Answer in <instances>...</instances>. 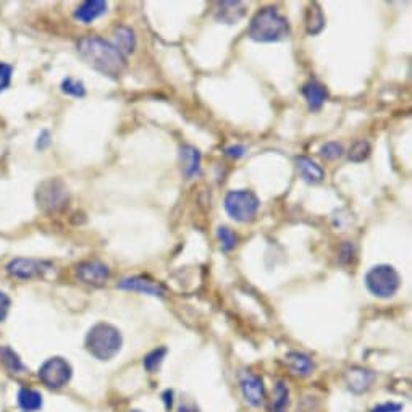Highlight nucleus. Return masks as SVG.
Returning <instances> with one entry per match:
<instances>
[{
    "mask_svg": "<svg viewBox=\"0 0 412 412\" xmlns=\"http://www.w3.org/2000/svg\"><path fill=\"white\" fill-rule=\"evenodd\" d=\"M52 269L51 262L38 260V259H25V257H16L7 264V274L15 278L31 280L36 277H43L44 271Z\"/></svg>",
    "mask_w": 412,
    "mask_h": 412,
    "instance_id": "6e6552de",
    "label": "nucleus"
},
{
    "mask_svg": "<svg viewBox=\"0 0 412 412\" xmlns=\"http://www.w3.org/2000/svg\"><path fill=\"white\" fill-rule=\"evenodd\" d=\"M119 288L128 289V291L149 294V296H157V298H164L167 294V289L164 284L154 282V280L147 277H139V275L138 277L123 278L119 283Z\"/></svg>",
    "mask_w": 412,
    "mask_h": 412,
    "instance_id": "9b49d317",
    "label": "nucleus"
},
{
    "mask_svg": "<svg viewBox=\"0 0 412 412\" xmlns=\"http://www.w3.org/2000/svg\"><path fill=\"white\" fill-rule=\"evenodd\" d=\"M289 402V391L288 387L282 380L275 387V401H274V412H287Z\"/></svg>",
    "mask_w": 412,
    "mask_h": 412,
    "instance_id": "5701e85b",
    "label": "nucleus"
},
{
    "mask_svg": "<svg viewBox=\"0 0 412 412\" xmlns=\"http://www.w3.org/2000/svg\"><path fill=\"white\" fill-rule=\"evenodd\" d=\"M78 53L99 73L119 78L126 68V58L115 45L97 36H86L78 43Z\"/></svg>",
    "mask_w": 412,
    "mask_h": 412,
    "instance_id": "f257e3e1",
    "label": "nucleus"
},
{
    "mask_svg": "<svg viewBox=\"0 0 412 412\" xmlns=\"http://www.w3.org/2000/svg\"><path fill=\"white\" fill-rule=\"evenodd\" d=\"M131 412H141V411H138V409H134V411H131Z\"/></svg>",
    "mask_w": 412,
    "mask_h": 412,
    "instance_id": "f704fd0d",
    "label": "nucleus"
},
{
    "mask_svg": "<svg viewBox=\"0 0 412 412\" xmlns=\"http://www.w3.org/2000/svg\"><path fill=\"white\" fill-rule=\"evenodd\" d=\"M36 202L45 214H58L68 207L70 191L60 178H49L36 189Z\"/></svg>",
    "mask_w": 412,
    "mask_h": 412,
    "instance_id": "20e7f679",
    "label": "nucleus"
},
{
    "mask_svg": "<svg viewBox=\"0 0 412 412\" xmlns=\"http://www.w3.org/2000/svg\"><path fill=\"white\" fill-rule=\"evenodd\" d=\"M39 380L51 390H62L70 383L73 369L63 357H51L39 367Z\"/></svg>",
    "mask_w": 412,
    "mask_h": 412,
    "instance_id": "0eeeda50",
    "label": "nucleus"
},
{
    "mask_svg": "<svg viewBox=\"0 0 412 412\" xmlns=\"http://www.w3.org/2000/svg\"><path fill=\"white\" fill-rule=\"evenodd\" d=\"M18 404L25 412H36L43 407L44 401H43V395L38 390H33V388H21L18 391Z\"/></svg>",
    "mask_w": 412,
    "mask_h": 412,
    "instance_id": "a211bd4d",
    "label": "nucleus"
},
{
    "mask_svg": "<svg viewBox=\"0 0 412 412\" xmlns=\"http://www.w3.org/2000/svg\"><path fill=\"white\" fill-rule=\"evenodd\" d=\"M302 94H304L307 104L312 110H319L322 108V106L327 101L328 97V90L322 83H319L317 80H311L309 83L304 84L302 88Z\"/></svg>",
    "mask_w": 412,
    "mask_h": 412,
    "instance_id": "ddd939ff",
    "label": "nucleus"
},
{
    "mask_svg": "<svg viewBox=\"0 0 412 412\" xmlns=\"http://www.w3.org/2000/svg\"><path fill=\"white\" fill-rule=\"evenodd\" d=\"M180 158L183 171L188 178H193L201 171V152L193 146H183L180 149Z\"/></svg>",
    "mask_w": 412,
    "mask_h": 412,
    "instance_id": "dca6fc26",
    "label": "nucleus"
},
{
    "mask_svg": "<svg viewBox=\"0 0 412 412\" xmlns=\"http://www.w3.org/2000/svg\"><path fill=\"white\" fill-rule=\"evenodd\" d=\"M402 404L400 402H383V404L375 406L370 412H401Z\"/></svg>",
    "mask_w": 412,
    "mask_h": 412,
    "instance_id": "c756f323",
    "label": "nucleus"
},
{
    "mask_svg": "<svg viewBox=\"0 0 412 412\" xmlns=\"http://www.w3.org/2000/svg\"><path fill=\"white\" fill-rule=\"evenodd\" d=\"M296 167L298 170H300L302 178H304V181H307V183L317 184L325 178V171L322 167L315 164V162L309 157H304V156L296 157Z\"/></svg>",
    "mask_w": 412,
    "mask_h": 412,
    "instance_id": "4468645a",
    "label": "nucleus"
},
{
    "mask_svg": "<svg viewBox=\"0 0 412 412\" xmlns=\"http://www.w3.org/2000/svg\"><path fill=\"white\" fill-rule=\"evenodd\" d=\"M259 199L252 191H246V189H239V191H230L225 197V210L228 212V215L233 220L246 221L254 220V217L259 210Z\"/></svg>",
    "mask_w": 412,
    "mask_h": 412,
    "instance_id": "423d86ee",
    "label": "nucleus"
},
{
    "mask_svg": "<svg viewBox=\"0 0 412 412\" xmlns=\"http://www.w3.org/2000/svg\"><path fill=\"white\" fill-rule=\"evenodd\" d=\"M107 12V2L104 0H88L83 5H80L75 12V18L81 23H88L97 20L99 16H102Z\"/></svg>",
    "mask_w": 412,
    "mask_h": 412,
    "instance_id": "2eb2a0df",
    "label": "nucleus"
},
{
    "mask_svg": "<svg viewBox=\"0 0 412 412\" xmlns=\"http://www.w3.org/2000/svg\"><path fill=\"white\" fill-rule=\"evenodd\" d=\"M325 26V16L322 8L317 2L311 3L306 12V29L311 36L319 34Z\"/></svg>",
    "mask_w": 412,
    "mask_h": 412,
    "instance_id": "6ab92c4d",
    "label": "nucleus"
},
{
    "mask_svg": "<svg viewBox=\"0 0 412 412\" xmlns=\"http://www.w3.org/2000/svg\"><path fill=\"white\" fill-rule=\"evenodd\" d=\"M244 152H246V149H244V146H230V147H226V151H225V154L228 157H232V158H239V157H243L244 156Z\"/></svg>",
    "mask_w": 412,
    "mask_h": 412,
    "instance_id": "473e14b6",
    "label": "nucleus"
},
{
    "mask_svg": "<svg viewBox=\"0 0 412 412\" xmlns=\"http://www.w3.org/2000/svg\"><path fill=\"white\" fill-rule=\"evenodd\" d=\"M0 361H2V364L5 365L12 374H21L26 370L25 364H23V361L20 359V356H18L10 346L0 348Z\"/></svg>",
    "mask_w": 412,
    "mask_h": 412,
    "instance_id": "412c9836",
    "label": "nucleus"
},
{
    "mask_svg": "<svg viewBox=\"0 0 412 412\" xmlns=\"http://www.w3.org/2000/svg\"><path fill=\"white\" fill-rule=\"evenodd\" d=\"M115 47L123 53H133L136 49V36L134 31L128 28V26H119L115 29Z\"/></svg>",
    "mask_w": 412,
    "mask_h": 412,
    "instance_id": "aec40b11",
    "label": "nucleus"
},
{
    "mask_svg": "<svg viewBox=\"0 0 412 412\" xmlns=\"http://www.w3.org/2000/svg\"><path fill=\"white\" fill-rule=\"evenodd\" d=\"M374 378H375V375L370 372V370L354 367V369L348 370L346 385L352 393H357V395H359V393H364L369 390L370 385H372V382H374Z\"/></svg>",
    "mask_w": 412,
    "mask_h": 412,
    "instance_id": "f8f14e48",
    "label": "nucleus"
},
{
    "mask_svg": "<svg viewBox=\"0 0 412 412\" xmlns=\"http://www.w3.org/2000/svg\"><path fill=\"white\" fill-rule=\"evenodd\" d=\"M76 275L81 282L86 284H93V287H104L110 277V270L106 264L99 260H88L81 262L76 269Z\"/></svg>",
    "mask_w": 412,
    "mask_h": 412,
    "instance_id": "9d476101",
    "label": "nucleus"
},
{
    "mask_svg": "<svg viewBox=\"0 0 412 412\" xmlns=\"http://www.w3.org/2000/svg\"><path fill=\"white\" fill-rule=\"evenodd\" d=\"M12 73H13V68L10 65H7V63L0 62V93L5 90L8 86H10Z\"/></svg>",
    "mask_w": 412,
    "mask_h": 412,
    "instance_id": "cd10ccee",
    "label": "nucleus"
},
{
    "mask_svg": "<svg viewBox=\"0 0 412 412\" xmlns=\"http://www.w3.org/2000/svg\"><path fill=\"white\" fill-rule=\"evenodd\" d=\"M287 364L289 370L294 375H300V377H307V375L312 374V370H314V362L309 356L302 354V352H289L287 356Z\"/></svg>",
    "mask_w": 412,
    "mask_h": 412,
    "instance_id": "f3484780",
    "label": "nucleus"
},
{
    "mask_svg": "<svg viewBox=\"0 0 412 412\" xmlns=\"http://www.w3.org/2000/svg\"><path fill=\"white\" fill-rule=\"evenodd\" d=\"M365 284H367L369 291L374 296L382 298V300H388V298L395 296L398 288L401 284L400 274H398L395 267L382 264L375 265L367 271L365 275Z\"/></svg>",
    "mask_w": 412,
    "mask_h": 412,
    "instance_id": "39448f33",
    "label": "nucleus"
},
{
    "mask_svg": "<svg viewBox=\"0 0 412 412\" xmlns=\"http://www.w3.org/2000/svg\"><path fill=\"white\" fill-rule=\"evenodd\" d=\"M167 356V348H157V350H154L149 352V354L144 357L143 365L144 369L147 370L149 374H156L158 369H160L162 362H164Z\"/></svg>",
    "mask_w": 412,
    "mask_h": 412,
    "instance_id": "4be33fe9",
    "label": "nucleus"
},
{
    "mask_svg": "<svg viewBox=\"0 0 412 412\" xmlns=\"http://www.w3.org/2000/svg\"><path fill=\"white\" fill-rule=\"evenodd\" d=\"M249 34L259 43H277L289 36V23L277 8H262L252 18Z\"/></svg>",
    "mask_w": 412,
    "mask_h": 412,
    "instance_id": "7ed1b4c3",
    "label": "nucleus"
},
{
    "mask_svg": "<svg viewBox=\"0 0 412 412\" xmlns=\"http://www.w3.org/2000/svg\"><path fill=\"white\" fill-rule=\"evenodd\" d=\"M176 412H201L194 402H181Z\"/></svg>",
    "mask_w": 412,
    "mask_h": 412,
    "instance_id": "72a5a7b5",
    "label": "nucleus"
},
{
    "mask_svg": "<svg viewBox=\"0 0 412 412\" xmlns=\"http://www.w3.org/2000/svg\"><path fill=\"white\" fill-rule=\"evenodd\" d=\"M86 350L99 361H110L119 354L123 345L120 330L110 324H96L86 335Z\"/></svg>",
    "mask_w": 412,
    "mask_h": 412,
    "instance_id": "f03ea898",
    "label": "nucleus"
},
{
    "mask_svg": "<svg viewBox=\"0 0 412 412\" xmlns=\"http://www.w3.org/2000/svg\"><path fill=\"white\" fill-rule=\"evenodd\" d=\"M62 93L66 94V96H73V97H84L86 96V88L83 81L73 80V78H66L62 81Z\"/></svg>",
    "mask_w": 412,
    "mask_h": 412,
    "instance_id": "393cba45",
    "label": "nucleus"
},
{
    "mask_svg": "<svg viewBox=\"0 0 412 412\" xmlns=\"http://www.w3.org/2000/svg\"><path fill=\"white\" fill-rule=\"evenodd\" d=\"M352 252H354V246H352L351 243H345L341 246V256H339V260H341L343 264H346V262L352 257Z\"/></svg>",
    "mask_w": 412,
    "mask_h": 412,
    "instance_id": "7c9ffc66",
    "label": "nucleus"
},
{
    "mask_svg": "<svg viewBox=\"0 0 412 412\" xmlns=\"http://www.w3.org/2000/svg\"><path fill=\"white\" fill-rule=\"evenodd\" d=\"M369 156H370V144L369 141H365V139H361V141L352 144V147L350 149V154H348L350 160L356 162V164L364 162Z\"/></svg>",
    "mask_w": 412,
    "mask_h": 412,
    "instance_id": "b1692460",
    "label": "nucleus"
},
{
    "mask_svg": "<svg viewBox=\"0 0 412 412\" xmlns=\"http://www.w3.org/2000/svg\"><path fill=\"white\" fill-rule=\"evenodd\" d=\"M49 144H51V133H49L47 130H44L43 133L39 134V138H38V143H36V147L38 149H40V151H44L45 147L49 146Z\"/></svg>",
    "mask_w": 412,
    "mask_h": 412,
    "instance_id": "2f4dec72",
    "label": "nucleus"
},
{
    "mask_svg": "<svg viewBox=\"0 0 412 412\" xmlns=\"http://www.w3.org/2000/svg\"><path fill=\"white\" fill-rule=\"evenodd\" d=\"M320 156L327 160H335V158L343 156V146L338 143H327L325 146L320 147Z\"/></svg>",
    "mask_w": 412,
    "mask_h": 412,
    "instance_id": "bb28decb",
    "label": "nucleus"
},
{
    "mask_svg": "<svg viewBox=\"0 0 412 412\" xmlns=\"http://www.w3.org/2000/svg\"><path fill=\"white\" fill-rule=\"evenodd\" d=\"M217 237H219L221 249L226 252L234 249V246H237V243H238L237 234H234L230 228H226V226H220V228L217 230Z\"/></svg>",
    "mask_w": 412,
    "mask_h": 412,
    "instance_id": "a878e982",
    "label": "nucleus"
},
{
    "mask_svg": "<svg viewBox=\"0 0 412 412\" xmlns=\"http://www.w3.org/2000/svg\"><path fill=\"white\" fill-rule=\"evenodd\" d=\"M10 304H12L10 298H8L3 291H0V324L7 319L8 311H10Z\"/></svg>",
    "mask_w": 412,
    "mask_h": 412,
    "instance_id": "c85d7f7f",
    "label": "nucleus"
},
{
    "mask_svg": "<svg viewBox=\"0 0 412 412\" xmlns=\"http://www.w3.org/2000/svg\"><path fill=\"white\" fill-rule=\"evenodd\" d=\"M239 387H241L243 396L247 404H251L252 407L264 406L265 388L260 377L251 372H243L241 377H239Z\"/></svg>",
    "mask_w": 412,
    "mask_h": 412,
    "instance_id": "1a4fd4ad",
    "label": "nucleus"
}]
</instances>
